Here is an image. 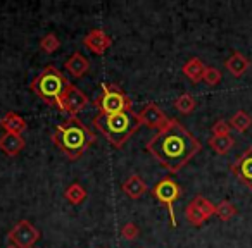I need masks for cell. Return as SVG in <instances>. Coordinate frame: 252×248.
<instances>
[{"label":"cell","instance_id":"1","mask_svg":"<svg viewBox=\"0 0 252 248\" xmlns=\"http://www.w3.org/2000/svg\"><path fill=\"white\" fill-rule=\"evenodd\" d=\"M145 148L166 171L175 174L202 150V145L178 119H171Z\"/></svg>","mask_w":252,"mask_h":248},{"label":"cell","instance_id":"2","mask_svg":"<svg viewBox=\"0 0 252 248\" xmlns=\"http://www.w3.org/2000/svg\"><path fill=\"white\" fill-rule=\"evenodd\" d=\"M52 141L69 161H78L95 141V135L78 117H67L57 124L52 133Z\"/></svg>","mask_w":252,"mask_h":248},{"label":"cell","instance_id":"3","mask_svg":"<svg viewBox=\"0 0 252 248\" xmlns=\"http://www.w3.org/2000/svg\"><path fill=\"white\" fill-rule=\"evenodd\" d=\"M94 124L102 133V137L116 148H121L142 126L138 121V114L133 110L119 112V114H100L98 112L94 117Z\"/></svg>","mask_w":252,"mask_h":248},{"label":"cell","instance_id":"4","mask_svg":"<svg viewBox=\"0 0 252 248\" xmlns=\"http://www.w3.org/2000/svg\"><path fill=\"white\" fill-rule=\"evenodd\" d=\"M69 81L66 80L63 73L57 69L56 66H47L42 69V73L32 81L30 88L32 91L40 97V100H43L50 107H56L57 110H61V102H63V95L66 93V90L69 88Z\"/></svg>","mask_w":252,"mask_h":248},{"label":"cell","instance_id":"5","mask_svg":"<svg viewBox=\"0 0 252 248\" xmlns=\"http://www.w3.org/2000/svg\"><path fill=\"white\" fill-rule=\"evenodd\" d=\"M94 104L100 114H119L131 110V98L118 84H102V93L95 98Z\"/></svg>","mask_w":252,"mask_h":248},{"label":"cell","instance_id":"6","mask_svg":"<svg viewBox=\"0 0 252 248\" xmlns=\"http://www.w3.org/2000/svg\"><path fill=\"white\" fill-rule=\"evenodd\" d=\"M152 195L158 200L159 203L168 209L169 220H171V226L176 227V217H175V202L182 196V188L180 185L171 178H164L158 183V185L152 188Z\"/></svg>","mask_w":252,"mask_h":248},{"label":"cell","instance_id":"7","mask_svg":"<svg viewBox=\"0 0 252 248\" xmlns=\"http://www.w3.org/2000/svg\"><path fill=\"white\" fill-rule=\"evenodd\" d=\"M7 238L16 248H33V245L40 240V231L30 220L23 219L9 231Z\"/></svg>","mask_w":252,"mask_h":248},{"label":"cell","instance_id":"8","mask_svg":"<svg viewBox=\"0 0 252 248\" xmlns=\"http://www.w3.org/2000/svg\"><path fill=\"white\" fill-rule=\"evenodd\" d=\"M88 104H90L88 95L85 93V91H81L78 86H74V84H69L66 93L63 95L61 112H63V114H67L69 117H76V114H80Z\"/></svg>","mask_w":252,"mask_h":248},{"label":"cell","instance_id":"9","mask_svg":"<svg viewBox=\"0 0 252 248\" xmlns=\"http://www.w3.org/2000/svg\"><path fill=\"white\" fill-rule=\"evenodd\" d=\"M138 121H140L142 126L149 128V130L161 131L168 126V122L171 121V119H168V115L164 114V110H162L158 104L151 102V104H147L138 112Z\"/></svg>","mask_w":252,"mask_h":248},{"label":"cell","instance_id":"10","mask_svg":"<svg viewBox=\"0 0 252 248\" xmlns=\"http://www.w3.org/2000/svg\"><path fill=\"white\" fill-rule=\"evenodd\" d=\"M230 171L242 185L252 190V147H247L244 154L238 155L237 161L231 162Z\"/></svg>","mask_w":252,"mask_h":248},{"label":"cell","instance_id":"11","mask_svg":"<svg viewBox=\"0 0 252 248\" xmlns=\"http://www.w3.org/2000/svg\"><path fill=\"white\" fill-rule=\"evenodd\" d=\"M83 45L90 50L92 54L95 55H104L112 45V40L104 29L100 28H95L92 31H88L83 38Z\"/></svg>","mask_w":252,"mask_h":248},{"label":"cell","instance_id":"12","mask_svg":"<svg viewBox=\"0 0 252 248\" xmlns=\"http://www.w3.org/2000/svg\"><path fill=\"white\" fill-rule=\"evenodd\" d=\"M25 138L21 135L14 133H4L0 137V152H4L7 157H16L25 148Z\"/></svg>","mask_w":252,"mask_h":248},{"label":"cell","instance_id":"13","mask_svg":"<svg viewBox=\"0 0 252 248\" xmlns=\"http://www.w3.org/2000/svg\"><path fill=\"white\" fill-rule=\"evenodd\" d=\"M224 67L233 78H240L247 73V69L251 67V60L240 52H233L226 60H224Z\"/></svg>","mask_w":252,"mask_h":248},{"label":"cell","instance_id":"14","mask_svg":"<svg viewBox=\"0 0 252 248\" xmlns=\"http://www.w3.org/2000/svg\"><path fill=\"white\" fill-rule=\"evenodd\" d=\"M121 188H123V192H125V195L131 200L142 198V196L147 193V185H145V181L138 174H131L130 178L123 183Z\"/></svg>","mask_w":252,"mask_h":248},{"label":"cell","instance_id":"15","mask_svg":"<svg viewBox=\"0 0 252 248\" xmlns=\"http://www.w3.org/2000/svg\"><path fill=\"white\" fill-rule=\"evenodd\" d=\"M64 67H66L67 73L73 78H83L85 74L88 73V69H90V62H88L80 52H74L73 55L64 62Z\"/></svg>","mask_w":252,"mask_h":248},{"label":"cell","instance_id":"16","mask_svg":"<svg viewBox=\"0 0 252 248\" xmlns=\"http://www.w3.org/2000/svg\"><path fill=\"white\" fill-rule=\"evenodd\" d=\"M0 126L4 128L5 133L23 135V131H26V121L19 114L11 110L0 119Z\"/></svg>","mask_w":252,"mask_h":248},{"label":"cell","instance_id":"17","mask_svg":"<svg viewBox=\"0 0 252 248\" xmlns=\"http://www.w3.org/2000/svg\"><path fill=\"white\" fill-rule=\"evenodd\" d=\"M204 71H206V66H204V62L199 59V57H192V59L187 60L182 67L183 76L189 78L192 83H199V81H202Z\"/></svg>","mask_w":252,"mask_h":248},{"label":"cell","instance_id":"18","mask_svg":"<svg viewBox=\"0 0 252 248\" xmlns=\"http://www.w3.org/2000/svg\"><path fill=\"white\" fill-rule=\"evenodd\" d=\"M230 128L238 133H245L249 128L252 126V115L245 110H237L233 115L230 117Z\"/></svg>","mask_w":252,"mask_h":248},{"label":"cell","instance_id":"19","mask_svg":"<svg viewBox=\"0 0 252 248\" xmlns=\"http://www.w3.org/2000/svg\"><path fill=\"white\" fill-rule=\"evenodd\" d=\"M209 147L218 155H226L231 148L235 147V138L231 137H211L209 138Z\"/></svg>","mask_w":252,"mask_h":248},{"label":"cell","instance_id":"20","mask_svg":"<svg viewBox=\"0 0 252 248\" xmlns=\"http://www.w3.org/2000/svg\"><path fill=\"white\" fill-rule=\"evenodd\" d=\"M64 198L69 203H73V205H80V203H83L85 198H87V190H85L80 183H73V185L67 186L66 192H64Z\"/></svg>","mask_w":252,"mask_h":248},{"label":"cell","instance_id":"21","mask_svg":"<svg viewBox=\"0 0 252 248\" xmlns=\"http://www.w3.org/2000/svg\"><path fill=\"white\" fill-rule=\"evenodd\" d=\"M173 105H175V109L180 112V114L189 115V114H192V112L195 110L197 102H195V98H193L190 93H183V95H180V97L176 98Z\"/></svg>","mask_w":252,"mask_h":248},{"label":"cell","instance_id":"22","mask_svg":"<svg viewBox=\"0 0 252 248\" xmlns=\"http://www.w3.org/2000/svg\"><path fill=\"white\" fill-rule=\"evenodd\" d=\"M185 217H187V220H189V222L192 224V226H195V227H200L207 220V217L204 216V214L200 212L199 209H197L195 203H193V202H190L189 205H187Z\"/></svg>","mask_w":252,"mask_h":248},{"label":"cell","instance_id":"23","mask_svg":"<svg viewBox=\"0 0 252 248\" xmlns=\"http://www.w3.org/2000/svg\"><path fill=\"white\" fill-rule=\"evenodd\" d=\"M214 216H218L221 220H230L231 217L237 216V207L231 202H228V200H221L216 205V214Z\"/></svg>","mask_w":252,"mask_h":248},{"label":"cell","instance_id":"24","mask_svg":"<svg viewBox=\"0 0 252 248\" xmlns=\"http://www.w3.org/2000/svg\"><path fill=\"white\" fill-rule=\"evenodd\" d=\"M193 203H195V207L200 210V212L204 214V216L209 219V217H213L214 214H216V205H214L211 200H207L206 196H200V195H197L195 198L192 200Z\"/></svg>","mask_w":252,"mask_h":248},{"label":"cell","instance_id":"25","mask_svg":"<svg viewBox=\"0 0 252 248\" xmlns=\"http://www.w3.org/2000/svg\"><path fill=\"white\" fill-rule=\"evenodd\" d=\"M40 49H42L43 52H47V54L57 52V50L61 49V42H59V38H57V35L49 33V35L43 36V38L40 40Z\"/></svg>","mask_w":252,"mask_h":248},{"label":"cell","instance_id":"26","mask_svg":"<svg viewBox=\"0 0 252 248\" xmlns=\"http://www.w3.org/2000/svg\"><path fill=\"white\" fill-rule=\"evenodd\" d=\"M221 78H223V74H221V71L218 67L206 66V71H204V76H202L204 83L209 84V86H216V84L221 83Z\"/></svg>","mask_w":252,"mask_h":248},{"label":"cell","instance_id":"27","mask_svg":"<svg viewBox=\"0 0 252 248\" xmlns=\"http://www.w3.org/2000/svg\"><path fill=\"white\" fill-rule=\"evenodd\" d=\"M230 122L224 119H218L213 124V137H230Z\"/></svg>","mask_w":252,"mask_h":248},{"label":"cell","instance_id":"28","mask_svg":"<svg viewBox=\"0 0 252 248\" xmlns=\"http://www.w3.org/2000/svg\"><path fill=\"white\" fill-rule=\"evenodd\" d=\"M138 234H140V229H138V226H137V224H133V222H126L125 226L121 227V236L125 238V240H128V241L137 240Z\"/></svg>","mask_w":252,"mask_h":248},{"label":"cell","instance_id":"29","mask_svg":"<svg viewBox=\"0 0 252 248\" xmlns=\"http://www.w3.org/2000/svg\"><path fill=\"white\" fill-rule=\"evenodd\" d=\"M9 248H16V247H9Z\"/></svg>","mask_w":252,"mask_h":248},{"label":"cell","instance_id":"30","mask_svg":"<svg viewBox=\"0 0 252 248\" xmlns=\"http://www.w3.org/2000/svg\"><path fill=\"white\" fill-rule=\"evenodd\" d=\"M0 128H2V126H0Z\"/></svg>","mask_w":252,"mask_h":248}]
</instances>
